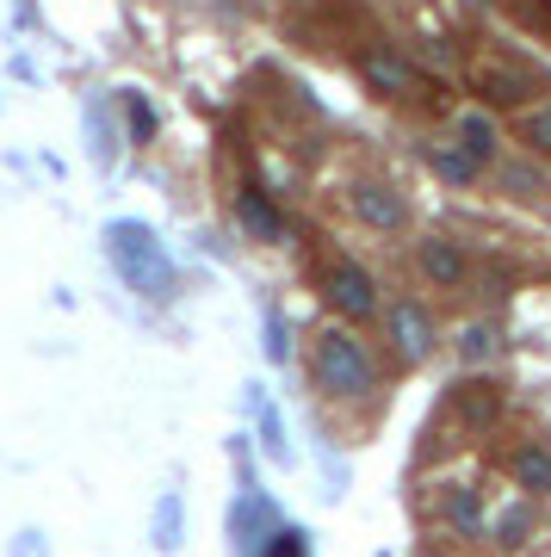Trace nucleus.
Listing matches in <instances>:
<instances>
[{"instance_id":"obj_1","label":"nucleus","mask_w":551,"mask_h":557,"mask_svg":"<svg viewBox=\"0 0 551 557\" xmlns=\"http://www.w3.org/2000/svg\"><path fill=\"white\" fill-rule=\"evenodd\" d=\"M310 384L335 403L372 397L378 391V354L359 341V329L329 322V329H316V341H310Z\"/></svg>"},{"instance_id":"obj_2","label":"nucleus","mask_w":551,"mask_h":557,"mask_svg":"<svg viewBox=\"0 0 551 557\" xmlns=\"http://www.w3.org/2000/svg\"><path fill=\"white\" fill-rule=\"evenodd\" d=\"M106 260L119 267V278L137 298H174V260L161 248V236L137 218L106 223Z\"/></svg>"},{"instance_id":"obj_3","label":"nucleus","mask_w":551,"mask_h":557,"mask_svg":"<svg viewBox=\"0 0 551 557\" xmlns=\"http://www.w3.org/2000/svg\"><path fill=\"white\" fill-rule=\"evenodd\" d=\"M316 285H322V304H329V310H335V317L347 322V329H354V322H366V317H384V298H378V278L366 273L359 260H329Z\"/></svg>"},{"instance_id":"obj_4","label":"nucleus","mask_w":551,"mask_h":557,"mask_svg":"<svg viewBox=\"0 0 551 557\" xmlns=\"http://www.w3.org/2000/svg\"><path fill=\"white\" fill-rule=\"evenodd\" d=\"M384 341H391V354L403 366H421V359L440 347V329H433L428 304L421 298H391L384 304Z\"/></svg>"},{"instance_id":"obj_5","label":"nucleus","mask_w":551,"mask_h":557,"mask_svg":"<svg viewBox=\"0 0 551 557\" xmlns=\"http://www.w3.org/2000/svg\"><path fill=\"white\" fill-rule=\"evenodd\" d=\"M347 211H354V223L372 230V236L409 230V199L396 193L391 180H354V186H347Z\"/></svg>"},{"instance_id":"obj_6","label":"nucleus","mask_w":551,"mask_h":557,"mask_svg":"<svg viewBox=\"0 0 551 557\" xmlns=\"http://www.w3.org/2000/svg\"><path fill=\"white\" fill-rule=\"evenodd\" d=\"M472 87L483 94V106H521V112H527L532 94H539V75H532L527 62H514V57H477L472 62Z\"/></svg>"},{"instance_id":"obj_7","label":"nucleus","mask_w":551,"mask_h":557,"mask_svg":"<svg viewBox=\"0 0 551 557\" xmlns=\"http://www.w3.org/2000/svg\"><path fill=\"white\" fill-rule=\"evenodd\" d=\"M359 75H366V87L384 94V100H415V94L428 87L421 69H415L396 44H366V50H359Z\"/></svg>"},{"instance_id":"obj_8","label":"nucleus","mask_w":551,"mask_h":557,"mask_svg":"<svg viewBox=\"0 0 551 557\" xmlns=\"http://www.w3.org/2000/svg\"><path fill=\"white\" fill-rule=\"evenodd\" d=\"M415 273L428 278L433 292H458L472 278V255L458 236H421L415 242Z\"/></svg>"},{"instance_id":"obj_9","label":"nucleus","mask_w":551,"mask_h":557,"mask_svg":"<svg viewBox=\"0 0 551 557\" xmlns=\"http://www.w3.org/2000/svg\"><path fill=\"white\" fill-rule=\"evenodd\" d=\"M236 223L248 242H267V248H279V242L292 236V223H285V211L273 205V193L267 186H242L236 193Z\"/></svg>"},{"instance_id":"obj_10","label":"nucleus","mask_w":551,"mask_h":557,"mask_svg":"<svg viewBox=\"0 0 551 557\" xmlns=\"http://www.w3.org/2000/svg\"><path fill=\"white\" fill-rule=\"evenodd\" d=\"M285 520L273 515V502L260 496V490H242V502H236V515H230V533H236V545H242V557H260V545L279 533Z\"/></svg>"},{"instance_id":"obj_11","label":"nucleus","mask_w":551,"mask_h":557,"mask_svg":"<svg viewBox=\"0 0 551 557\" xmlns=\"http://www.w3.org/2000/svg\"><path fill=\"white\" fill-rule=\"evenodd\" d=\"M453 143L477 161V168H495V161H502V131H495V119L483 112V106H472V112L453 119Z\"/></svg>"},{"instance_id":"obj_12","label":"nucleus","mask_w":551,"mask_h":557,"mask_svg":"<svg viewBox=\"0 0 551 557\" xmlns=\"http://www.w3.org/2000/svg\"><path fill=\"white\" fill-rule=\"evenodd\" d=\"M509 478L527 490V496H551V440H521L509 453Z\"/></svg>"},{"instance_id":"obj_13","label":"nucleus","mask_w":551,"mask_h":557,"mask_svg":"<svg viewBox=\"0 0 551 557\" xmlns=\"http://www.w3.org/2000/svg\"><path fill=\"white\" fill-rule=\"evenodd\" d=\"M453 416L472 428V434H483V428H495V416H502V391H495L490 379H465L453 391Z\"/></svg>"},{"instance_id":"obj_14","label":"nucleus","mask_w":551,"mask_h":557,"mask_svg":"<svg viewBox=\"0 0 551 557\" xmlns=\"http://www.w3.org/2000/svg\"><path fill=\"white\" fill-rule=\"evenodd\" d=\"M490 174H495V186H502L509 199H521V205H546L551 199V174H539V161H495Z\"/></svg>"},{"instance_id":"obj_15","label":"nucleus","mask_w":551,"mask_h":557,"mask_svg":"<svg viewBox=\"0 0 551 557\" xmlns=\"http://www.w3.org/2000/svg\"><path fill=\"white\" fill-rule=\"evenodd\" d=\"M428 168L440 180H453V186H477V180L490 174V168H477L472 156H465V149H458L453 137H440V143H428Z\"/></svg>"},{"instance_id":"obj_16","label":"nucleus","mask_w":551,"mask_h":557,"mask_svg":"<svg viewBox=\"0 0 551 557\" xmlns=\"http://www.w3.org/2000/svg\"><path fill=\"white\" fill-rule=\"evenodd\" d=\"M446 527L458 539H483L490 533V520H483V496H477L472 483H453V496H446Z\"/></svg>"},{"instance_id":"obj_17","label":"nucleus","mask_w":551,"mask_h":557,"mask_svg":"<svg viewBox=\"0 0 551 557\" xmlns=\"http://www.w3.org/2000/svg\"><path fill=\"white\" fill-rule=\"evenodd\" d=\"M502 354V335H495V322H465V329H458V359H465V366H490V359Z\"/></svg>"},{"instance_id":"obj_18","label":"nucleus","mask_w":551,"mask_h":557,"mask_svg":"<svg viewBox=\"0 0 551 557\" xmlns=\"http://www.w3.org/2000/svg\"><path fill=\"white\" fill-rule=\"evenodd\" d=\"M532 533V508L527 502H514V508H502V515L490 520V545H502V552H521Z\"/></svg>"},{"instance_id":"obj_19","label":"nucleus","mask_w":551,"mask_h":557,"mask_svg":"<svg viewBox=\"0 0 551 557\" xmlns=\"http://www.w3.org/2000/svg\"><path fill=\"white\" fill-rule=\"evenodd\" d=\"M521 143H527L539 161L551 156V106H527V112H521Z\"/></svg>"},{"instance_id":"obj_20","label":"nucleus","mask_w":551,"mask_h":557,"mask_svg":"<svg viewBox=\"0 0 551 557\" xmlns=\"http://www.w3.org/2000/svg\"><path fill=\"white\" fill-rule=\"evenodd\" d=\"M124 131H131V143L156 137V106L143 100V94H124Z\"/></svg>"},{"instance_id":"obj_21","label":"nucleus","mask_w":551,"mask_h":557,"mask_svg":"<svg viewBox=\"0 0 551 557\" xmlns=\"http://www.w3.org/2000/svg\"><path fill=\"white\" fill-rule=\"evenodd\" d=\"M87 131H94V161L99 168H112V156H119V131H112V119H106V106L87 112Z\"/></svg>"},{"instance_id":"obj_22","label":"nucleus","mask_w":551,"mask_h":557,"mask_svg":"<svg viewBox=\"0 0 551 557\" xmlns=\"http://www.w3.org/2000/svg\"><path fill=\"white\" fill-rule=\"evenodd\" d=\"M156 545H161V552H174V545H180V496H174V490L156 502Z\"/></svg>"},{"instance_id":"obj_23","label":"nucleus","mask_w":551,"mask_h":557,"mask_svg":"<svg viewBox=\"0 0 551 557\" xmlns=\"http://www.w3.org/2000/svg\"><path fill=\"white\" fill-rule=\"evenodd\" d=\"M260 557H310V539H304V527H279V533L260 545Z\"/></svg>"},{"instance_id":"obj_24","label":"nucleus","mask_w":551,"mask_h":557,"mask_svg":"<svg viewBox=\"0 0 551 557\" xmlns=\"http://www.w3.org/2000/svg\"><path fill=\"white\" fill-rule=\"evenodd\" d=\"M267 359H273V366L292 359V341H285V317H279V310H267Z\"/></svg>"},{"instance_id":"obj_25","label":"nucleus","mask_w":551,"mask_h":557,"mask_svg":"<svg viewBox=\"0 0 551 557\" xmlns=\"http://www.w3.org/2000/svg\"><path fill=\"white\" fill-rule=\"evenodd\" d=\"M13 557H44V533H20L13 539Z\"/></svg>"}]
</instances>
